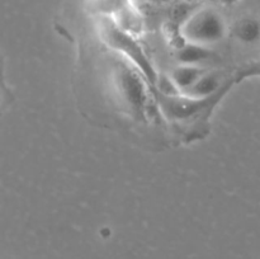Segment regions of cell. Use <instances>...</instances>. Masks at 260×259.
Returning a JSON list of instances; mask_svg holds the SVG:
<instances>
[{
  "instance_id": "obj_7",
  "label": "cell",
  "mask_w": 260,
  "mask_h": 259,
  "mask_svg": "<svg viewBox=\"0 0 260 259\" xmlns=\"http://www.w3.org/2000/svg\"><path fill=\"white\" fill-rule=\"evenodd\" d=\"M175 57L182 65H197L201 66L203 62L212 61L215 53L207 46L196 45L183 40V43L178 46L175 51Z\"/></svg>"
},
{
  "instance_id": "obj_6",
  "label": "cell",
  "mask_w": 260,
  "mask_h": 259,
  "mask_svg": "<svg viewBox=\"0 0 260 259\" xmlns=\"http://www.w3.org/2000/svg\"><path fill=\"white\" fill-rule=\"evenodd\" d=\"M231 35L241 45H258L260 43V19L254 15L239 18L231 28Z\"/></svg>"
},
{
  "instance_id": "obj_4",
  "label": "cell",
  "mask_w": 260,
  "mask_h": 259,
  "mask_svg": "<svg viewBox=\"0 0 260 259\" xmlns=\"http://www.w3.org/2000/svg\"><path fill=\"white\" fill-rule=\"evenodd\" d=\"M121 83L126 101L128 102L129 106L134 107L139 113L144 116L147 103V93L146 86H145L147 81L145 79L141 80V76L135 70L124 69L122 70Z\"/></svg>"
},
{
  "instance_id": "obj_2",
  "label": "cell",
  "mask_w": 260,
  "mask_h": 259,
  "mask_svg": "<svg viewBox=\"0 0 260 259\" xmlns=\"http://www.w3.org/2000/svg\"><path fill=\"white\" fill-rule=\"evenodd\" d=\"M104 37L109 46L121 51L124 56L134 61L135 65L141 71V75L146 79L150 85L157 86L159 78H157L156 71L136 40H134L128 33L111 22H107L104 24Z\"/></svg>"
},
{
  "instance_id": "obj_3",
  "label": "cell",
  "mask_w": 260,
  "mask_h": 259,
  "mask_svg": "<svg viewBox=\"0 0 260 259\" xmlns=\"http://www.w3.org/2000/svg\"><path fill=\"white\" fill-rule=\"evenodd\" d=\"M229 89H230V86L223 89L216 95L206 99L190 98V96L183 95V94H175V95L162 94L159 98L160 104H161V111L167 114V117L177 119V121L190 119L193 117H197L206 109H212L215 104L225 95Z\"/></svg>"
},
{
  "instance_id": "obj_8",
  "label": "cell",
  "mask_w": 260,
  "mask_h": 259,
  "mask_svg": "<svg viewBox=\"0 0 260 259\" xmlns=\"http://www.w3.org/2000/svg\"><path fill=\"white\" fill-rule=\"evenodd\" d=\"M208 69L202 68V66L197 65H182L174 69L170 74V79L172 84L174 85V88L177 89V91L179 94L185 93L188 89L192 88L198 80H200L201 76L207 71Z\"/></svg>"
},
{
  "instance_id": "obj_9",
  "label": "cell",
  "mask_w": 260,
  "mask_h": 259,
  "mask_svg": "<svg viewBox=\"0 0 260 259\" xmlns=\"http://www.w3.org/2000/svg\"><path fill=\"white\" fill-rule=\"evenodd\" d=\"M249 78H260V58L251 61L248 65L244 66L243 69H240L239 73L235 75V83H240V81Z\"/></svg>"
},
{
  "instance_id": "obj_5",
  "label": "cell",
  "mask_w": 260,
  "mask_h": 259,
  "mask_svg": "<svg viewBox=\"0 0 260 259\" xmlns=\"http://www.w3.org/2000/svg\"><path fill=\"white\" fill-rule=\"evenodd\" d=\"M234 83H235V78L223 80V74H221L220 71L207 70L192 88L183 93V95L190 96V98L206 99L216 95L223 89L233 85Z\"/></svg>"
},
{
  "instance_id": "obj_1",
  "label": "cell",
  "mask_w": 260,
  "mask_h": 259,
  "mask_svg": "<svg viewBox=\"0 0 260 259\" xmlns=\"http://www.w3.org/2000/svg\"><path fill=\"white\" fill-rule=\"evenodd\" d=\"M228 32V25L222 15L215 9L205 8L183 22L182 36L187 42L201 46L216 45L221 42Z\"/></svg>"
},
{
  "instance_id": "obj_10",
  "label": "cell",
  "mask_w": 260,
  "mask_h": 259,
  "mask_svg": "<svg viewBox=\"0 0 260 259\" xmlns=\"http://www.w3.org/2000/svg\"><path fill=\"white\" fill-rule=\"evenodd\" d=\"M221 3H222L223 5H226V7H231V5H235L238 4L240 0H220Z\"/></svg>"
}]
</instances>
